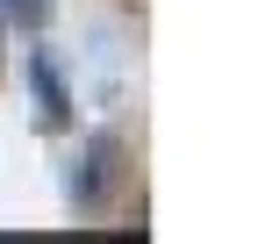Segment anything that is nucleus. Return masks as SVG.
<instances>
[{
  "label": "nucleus",
  "instance_id": "3",
  "mask_svg": "<svg viewBox=\"0 0 258 244\" xmlns=\"http://www.w3.org/2000/svg\"><path fill=\"white\" fill-rule=\"evenodd\" d=\"M36 86H43V115H50V122H64V86H57V72L43 65V57H36Z\"/></svg>",
  "mask_w": 258,
  "mask_h": 244
},
{
  "label": "nucleus",
  "instance_id": "2",
  "mask_svg": "<svg viewBox=\"0 0 258 244\" xmlns=\"http://www.w3.org/2000/svg\"><path fill=\"white\" fill-rule=\"evenodd\" d=\"M0 15L22 22V29H43V22H50V0H0Z\"/></svg>",
  "mask_w": 258,
  "mask_h": 244
},
{
  "label": "nucleus",
  "instance_id": "1",
  "mask_svg": "<svg viewBox=\"0 0 258 244\" xmlns=\"http://www.w3.org/2000/svg\"><path fill=\"white\" fill-rule=\"evenodd\" d=\"M115 151H122V144H115L108 130H101V137L86 144V165H79V179H72V201H79V208H101L108 179H115Z\"/></svg>",
  "mask_w": 258,
  "mask_h": 244
}]
</instances>
